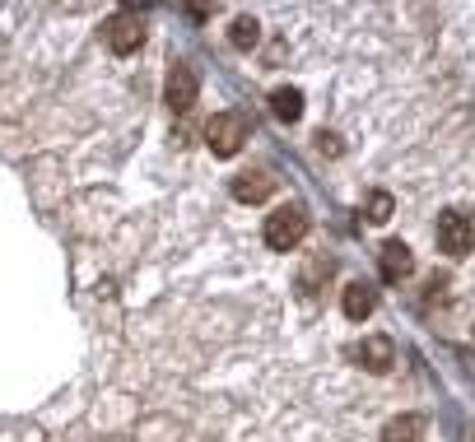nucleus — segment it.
<instances>
[{
    "label": "nucleus",
    "instance_id": "nucleus-11",
    "mask_svg": "<svg viewBox=\"0 0 475 442\" xmlns=\"http://www.w3.org/2000/svg\"><path fill=\"white\" fill-rule=\"evenodd\" d=\"M419 428H425V419H419V414H401V419L387 424V442H415Z\"/></svg>",
    "mask_w": 475,
    "mask_h": 442
},
{
    "label": "nucleus",
    "instance_id": "nucleus-8",
    "mask_svg": "<svg viewBox=\"0 0 475 442\" xmlns=\"http://www.w3.org/2000/svg\"><path fill=\"white\" fill-rule=\"evenodd\" d=\"M359 358H363V368L387 373V368H391V358H397V345H391L387 336H369V340L359 345Z\"/></svg>",
    "mask_w": 475,
    "mask_h": 442
},
{
    "label": "nucleus",
    "instance_id": "nucleus-1",
    "mask_svg": "<svg viewBox=\"0 0 475 442\" xmlns=\"http://www.w3.org/2000/svg\"><path fill=\"white\" fill-rule=\"evenodd\" d=\"M261 238H266L270 252H294V247L307 238V210H303V205H279V210L266 219Z\"/></svg>",
    "mask_w": 475,
    "mask_h": 442
},
{
    "label": "nucleus",
    "instance_id": "nucleus-4",
    "mask_svg": "<svg viewBox=\"0 0 475 442\" xmlns=\"http://www.w3.org/2000/svg\"><path fill=\"white\" fill-rule=\"evenodd\" d=\"M206 135H210V154L233 158V154L242 149V140H247V117H242V113H219Z\"/></svg>",
    "mask_w": 475,
    "mask_h": 442
},
{
    "label": "nucleus",
    "instance_id": "nucleus-5",
    "mask_svg": "<svg viewBox=\"0 0 475 442\" xmlns=\"http://www.w3.org/2000/svg\"><path fill=\"white\" fill-rule=\"evenodd\" d=\"M196 89H201L196 70H191L187 61H178L173 70H168V79H163V103L173 107V113H187V107L196 103Z\"/></svg>",
    "mask_w": 475,
    "mask_h": 442
},
{
    "label": "nucleus",
    "instance_id": "nucleus-13",
    "mask_svg": "<svg viewBox=\"0 0 475 442\" xmlns=\"http://www.w3.org/2000/svg\"><path fill=\"white\" fill-rule=\"evenodd\" d=\"M369 219H373V224H387V219H391V196H387V191H378V196L369 201Z\"/></svg>",
    "mask_w": 475,
    "mask_h": 442
},
{
    "label": "nucleus",
    "instance_id": "nucleus-7",
    "mask_svg": "<svg viewBox=\"0 0 475 442\" xmlns=\"http://www.w3.org/2000/svg\"><path fill=\"white\" fill-rule=\"evenodd\" d=\"M270 191H275V177H266V173H238L233 177V201H242V205L266 201Z\"/></svg>",
    "mask_w": 475,
    "mask_h": 442
},
{
    "label": "nucleus",
    "instance_id": "nucleus-3",
    "mask_svg": "<svg viewBox=\"0 0 475 442\" xmlns=\"http://www.w3.org/2000/svg\"><path fill=\"white\" fill-rule=\"evenodd\" d=\"M103 38H107V47L117 51V57H131V51H140V42H145V19L122 10V14H112L103 23Z\"/></svg>",
    "mask_w": 475,
    "mask_h": 442
},
{
    "label": "nucleus",
    "instance_id": "nucleus-12",
    "mask_svg": "<svg viewBox=\"0 0 475 442\" xmlns=\"http://www.w3.org/2000/svg\"><path fill=\"white\" fill-rule=\"evenodd\" d=\"M229 42L238 47V51H247V47H257V19H233V29H229Z\"/></svg>",
    "mask_w": 475,
    "mask_h": 442
},
{
    "label": "nucleus",
    "instance_id": "nucleus-10",
    "mask_svg": "<svg viewBox=\"0 0 475 442\" xmlns=\"http://www.w3.org/2000/svg\"><path fill=\"white\" fill-rule=\"evenodd\" d=\"M270 113H275L279 122H298V117H303V94H298V89H275V94H270Z\"/></svg>",
    "mask_w": 475,
    "mask_h": 442
},
{
    "label": "nucleus",
    "instance_id": "nucleus-9",
    "mask_svg": "<svg viewBox=\"0 0 475 442\" xmlns=\"http://www.w3.org/2000/svg\"><path fill=\"white\" fill-rule=\"evenodd\" d=\"M373 289L369 284H345V298H341V308H345V317L350 321H363V317H369L373 312Z\"/></svg>",
    "mask_w": 475,
    "mask_h": 442
},
{
    "label": "nucleus",
    "instance_id": "nucleus-6",
    "mask_svg": "<svg viewBox=\"0 0 475 442\" xmlns=\"http://www.w3.org/2000/svg\"><path fill=\"white\" fill-rule=\"evenodd\" d=\"M378 270H382V280H387V284H401L406 275L415 270L410 247H406V242H387L382 252H378Z\"/></svg>",
    "mask_w": 475,
    "mask_h": 442
},
{
    "label": "nucleus",
    "instance_id": "nucleus-2",
    "mask_svg": "<svg viewBox=\"0 0 475 442\" xmlns=\"http://www.w3.org/2000/svg\"><path fill=\"white\" fill-rule=\"evenodd\" d=\"M434 238H438V252H447V257H466L470 247H475V224H470L466 214L447 210V214H438Z\"/></svg>",
    "mask_w": 475,
    "mask_h": 442
}]
</instances>
